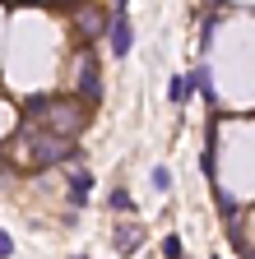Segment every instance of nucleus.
I'll return each instance as SVG.
<instances>
[{
  "instance_id": "obj_1",
  "label": "nucleus",
  "mask_w": 255,
  "mask_h": 259,
  "mask_svg": "<svg viewBox=\"0 0 255 259\" xmlns=\"http://www.w3.org/2000/svg\"><path fill=\"white\" fill-rule=\"evenodd\" d=\"M23 144H28V157L38 162V167H56V162H79V148L75 139L65 135H51V130H23Z\"/></svg>"
},
{
  "instance_id": "obj_2",
  "label": "nucleus",
  "mask_w": 255,
  "mask_h": 259,
  "mask_svg": "<svg viewBox=\"0 0 255 259\" xmlns=\"http://www.w3.org/2000/svg\"><path fill=\"white\" fill-rule=\"evenodd\" d=\"M33 120H42L51 135H65V139H75L79 130H84V107L79 102H33Z\"/></svg>"
},
{
  "instance_id": "obj_3",
  "label": "nucleus",
  "mask_w": 255,
  "mask_h": 259,
  "mask_svg": "<svg viewBox=\"0 0 255 259\" xmlns=\"http://www.w3.org/2000/svg\"><path fill=\"white\" fill-rule=\"evenodd\" d=\"M107 47H112L116 60H125V56L135 51V23H130V14H125V10H116V19L107 23Z\"/></svg>"
},
{
  "instance_id": "obj_4",
  "label": "nucleus",
  "mask_w": 255,
  "mask_h": 259,
  "mask_svg": "<svg viewBox=\"0 0 255 259\" xmlns=\"http://www.w3.org/2000/svg\"><path fill=\"white\" fill-rule=\"evenodd\" d=\"M79 93L88 97V102L102 97V70H98V56L93 51H84V60H79Z\"/></svg>"
},
{
  "instance_id": "obj_5",
  "label": "nucleus",
  "mask_w": 255,
  "mask_h": 259,
  "mask_svg": "<svg viewBox=\"0 0 255 259\" xmlns=\"http://www.w3.org/2000/svg\"><path fill=\"white\" fill-rule=\"evenodd\" d=\"M112 245H116V254H135V250L144 245V227H139V222H121L116 236H112Z\"/></svg>"
},
{
  "instance_id": "obj_6",
  "label": "nucleus",
  "mask_w": 255,
  "mask_h": 259,
  "mask_svg": "<svg viewBox=\"0 0 255 259\" xmlns=\"http://www.w3.org/2000/svg\"><path fill=\"white\" fill-rule=\"evenodd\" d=\"M88 194H93V171H79V176H70V190H65V199L79 208V204H88Z\"/></svg>"
},
{
  "instance_id": "obj_7",
  "label": "nucleus",
  "mask_w": 255,
  "mask_h": 259,
  "mask_svg": "<svg viewBox=\"0 0 255 259\" xmlns=\"http://www.w3.org/2000/svg\"><path fill=\"white\" fill-rule=\"evenodd\" d=\"M190 88H195V83H190V74H176V79H172V88H167L172 107H186V102H190Z\"/></svg>"
},
{
  "instance_id": "obj_8",
  "label": "nucleus",
  "mask_w": 255,
  "mask_h": 259,
  "mask_svg": "<svg viewBox=\"0 0 255 259\" xmlns=\"http://www.w3.org/2000/svg\"><path fill=\"white\" fill-rule=\"evenodd\" d=\"M107 23H112V19H102V14H93V10H88V14H79V28L88 32V37H102V32H107Z\"/></svg>"
},
{
  "instance_id": "obj_9",
  "label": "nucleus",
  "mask_w": 255,
  "mask_h": 259,
  "mask_svg": "<svg viewBox=\"0 0 255 259\" xmlns=\"http://www.w3.org/2000/svg\"><path fill=\"white\" fill-rule=\"evenodd\" d=\"M112 208H116V213H125V208H135V199H130V190H121V185H116V190H112Z\"/></svg>"
},
{
  "instance_id": "obj_10",
  "label": "nucleus",
  "mask_w": 255,
  "mask_h": 259,
  "mask_svg": "<svg viewBox=\"0 0 255 259\" xmlns=\"http://www.w3.org/2000/svg\"><path fill=\"white\" fill-rule=\"evenodd\" d=\"M153 190H158V194L172 190V171H167V167H153Z\"/></svg>"
},
{
  "instance_id": "obj_11",
  "label": "nucleus",
  "mask_w": 255,
  "mask_h": 259,
  "mask_svg": "<svg viewBox=\"0 0 255 259\" xmlns=\"http://www.w3.org/2000/svg\"><path fill=\"white\" fill-rule=\"evenodd\" d=\"M163 259H181V236H163Z\"/></svg>"
},
{
  "instance_id": "obj_12",
  "label": "nucleus",
  "mask_w": 255,
  "mask_h": 259,
  "mask_svg": "<svg viewBox=\"0 0 255 259\" xmlns=\"http://www.w3.org/2000/svg\"><path fill=\"white\" fill-rule=\"evenodd\" d=\"M14 254V241H10V232H0V259H10Z\"/></svg>"
},
{
  "instance_id": "obj_13",
  "label": "nucleus",
  "mask_w": 255,
  "mask_h": 259,
  "mask_svg": "<svg viewBox=\"0 0 255 259\" xmlns=\"http://www.w3.org/2000/svg\"><path fill=\"white\" fill-rule=\"evenodd\" d=\"M116 10H125V0H116Z\"/></svg>"
},
{
  "instance_id": "obj_14",
  "label": "nucleus",
  "mask_w": 255,
  "mask_h": 259,
  "mask_svg": "<svg viewBox=\"0 0 255 259\" xmlns=\"http://www.w3.org/2000/svg\"><path fill=\"white\" fill-rule=\"evenodd\" d=\"M75 259H88V254H75Z\"/></svg>"
}]
</instances>
